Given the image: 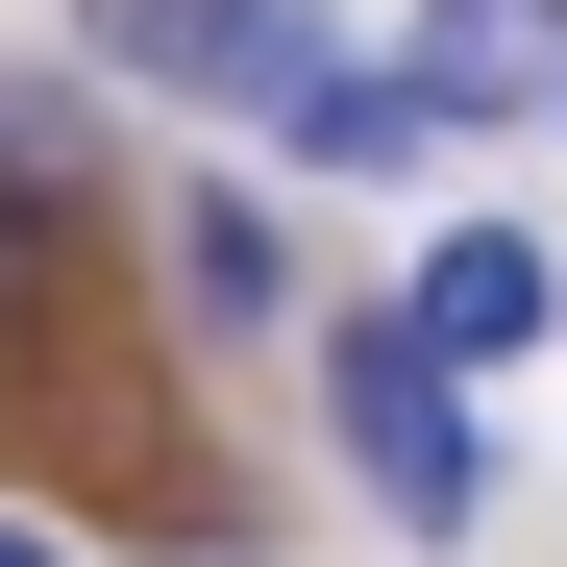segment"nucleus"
Listing matches in <instances>:
<instances>
[{
    "instance_id": "nucleus-7",
    "label": "nucleus",
    "mask_w": 567,
    "mask_h": 567,
    "mask_svg": "<svg viewBox=\"0 0 567 567\" xmlns=\"http://www.w3.org/2000/svg\"><path fill=\"white\" fill-rule=\"evenodd\" d=\"M0 321H25V198H0Z\"/></svg>"
},
{
    "instance_id": "nucleus-5",
    "label": "nucleus",
    "mask_w": 567,
    "mask_h": 567,
    "mask_svg": "<svg viewBox=\"0 0 567 567\" xmlns=\"http://www.w3.org/2000/svg\"><path fill=\"white\" fill-rule=\"evenodd\" d=\"M173 297H198V346L271 321V198H173Z\"/></svg>"
},
{
    "instance_id": "nucleus-8",
    "label": "nucleus",
    "mask_w": 567,
    "mask_h": 567,
    "mask_svg": "<svg viewBox=\"0 0 567 567\" xmlns=\"http://www.w3.org/2000/svg\"><path fill=\"white\" fill-rule=\"evenodd\" d=\"M0 567H50V543H25V518H0Z\"/></svg>"
},
{
    "instance_id": "nucleus-3",
    "label": "nucleus",
    "mask_w": 567,
    "mask_h": 567,
    "mask_svg": "<svg viewBox=\"0 0 567 567\" xmlns=\"http://www.w3.org/2000/svg\"><path fill=\"white\" fill-rule=\"evenodd\" d=\"M395 74H420V124H543L567 100V0H420Z\"/></svg>"
},
{
    "instance_id": "nucleus-2",
    "label": "nucleus",
    "mask_w": 567,
    "mask_h": 567,
    "mask_svg": "<svg viewBox=\"0 0 567 567\" xmlns=\"http://www.w3.org/2000/svg\"><path fill=\"white\" fill-rule=\"evenodd\" d=\"M543 321H567V271H543L518 223H444V247H420V297H395V346L444 370V395H468V370H518Z\"/></svg>"
},
{
    "instance_id": "nucleus-6",
    "label": "nucleus",
    "mask_w": 567,
    "mask_h": 567,
    "mask_svg": "<svg viewBox=\"0 0 567 567\" xmlns=\"http://www.w3.org/2000/svg\"><path fill=\"white\" fill-rule=\"evenodd\" d=\"M100 173V74H0V198H74Z\"/></svg>"
},
{
    "instance_id": "nucleus-4",
    "label": "nucleus",
    "mask_w": 567,
    "mask_h": 567,
    "mask_svg": "<svg viewBox=\"0 0 567 567\" xmlns=\"http://www.w3.org/2000/svg\"><path fill=\"white\" fill-rule=\"evenodd\" d=\"M271 148H297V173H395V148H444V124H420L395 50H297V74H271Z\"/></svg>"
},
{
    "instance_id": "nucleus-1",
    "label": "nucleus",
    "mask_w": 567,
    "mask_h": 567,
    "mask_svg": "<svg viewBox=\"0 0 567 567\" xmlns=\"http://www.w3.org/2000/svg\"><path fill=\"white\" fill-rule=\"evenodd\" d=\"M321 420H346V468H370L420 543H468V518H494V444H468V395H444L395 321H346V346H321Z\"/></svg>"
}]
</instances>
